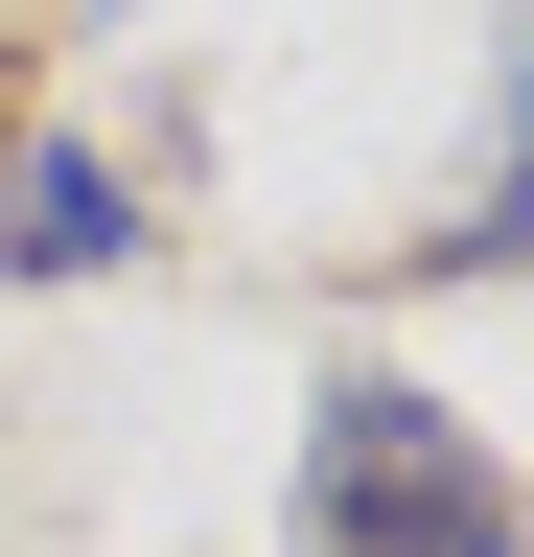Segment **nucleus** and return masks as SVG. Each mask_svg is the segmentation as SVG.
Masks as SVG:
<instances>
[{"label": "nucleus", "mask_w": 534, "mask_h": 557, "mask_svg": "<svg viewBox=\"0 0 534 557\" xmlns=\"http://www.w3.org/2000/svg\"><path fill=\"white\" fill-rule=\"evenodd\" d=\"M302 557H534L488 418H442L419 372H349L302 395Z\"/></svg>", "instance_id": "obj_1"}, {"label": "nucleus", "mask_w": 534, "mask_h": 557, "mask_svg": "<svg viewBox=\"0 0 534 557\" xmlns=\"http://www.w3.org/2000/svg\"><path fill=\"white\" fill-rule=\"evenodd\" d=\"M116 256H140V186L94 139H24L0 163V278H116Z\"/></svg>", "instance_id": "obj_2"}]
</instances>
